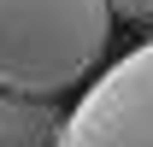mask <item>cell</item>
<instances>
[{
    "label": "cell",
    "mask_w": 153,
    "mask_h": 147,
    "mask_svg": "<svg viewBox=\"0 0 153 147\" xmlns=\"http://www.w3.org/2000/svg\"><path fill=\"white\" fill-rule=\"evenodd\" d=\"M112 6V18H124V24H147L153 18V0H106Z\"/></svg>",
    "instance_id": "obj_4"
},
{
    "label": "cell",
    "mask_w": 153,
    "mask_h": 147,
    "mask_svg": "<svg viewBox=\"0 0 153 147\" xmlns=\"http://www.w3.org/2000/svg\"><path fill=\"white\" fill-rule=\"evenodd\" d=\"M106 41V0H0V88L53 100L94 76Z\"/></svg>",
    "instance_id": "obj_1"
},
{
    "label": "cell",
    "mask_w": 153,
    "mask_h": 147,
    "mask_svg": "<svg viewBox=\"0 0 153 147\" xmlns=\"http://www.w3.org/2000/svg\"><path fill=\"white\" fill-rule=\"evenodd\" d=\"M65 118L41 94H6L0 88V147H59Z\"/></svg>",
    "instance_id": "obj_3"
},
{
    "label": "cell",
    "mask_w": 153,
    "mask_h": 147,
    "mask_svg": "<svg viewBox=\"0 0 153 147\" xmlns=\"http://www.w3.org/2000/svg\"><path fill=\"white\" fill-rule=\"evenodd\" d=\"M59 147H153V41L88 82V94L65 118Z\"/></svg>",
    "instance_id": "obj_2"
},
{
    "label": "cell",
    "mask_w": 153,
    "mask_h": 147,
    "mask_svg": "<svg viewBox=\"0 0 153 147\" xmlns=\"http://www.w3.org/2000/svg\"><path fill=\"white\" fill-rule=\"evenodd\" d=\"M147 30H153V18H147Z\"/></svg>",
    "instance_id": "obj_5"
}]
</instances>
